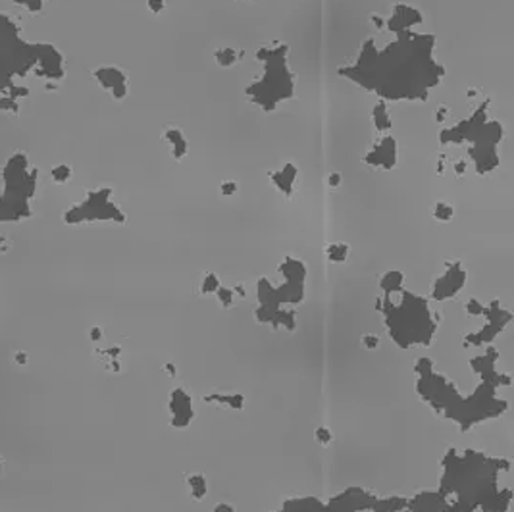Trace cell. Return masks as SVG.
I'll return each mask as SVG.
<instances>
[{
    "instance_id": "obj_1",
    "label": "cell",
    "mask_w": 514,
    "mask_h": 512,
    "mask_svg": "<svg viewBox=\"0 0 514 512\" xmlns=\"http://www.w3.org/2000/svg\"><path fill=\"white\" fill-rule=\"evenodd\" d=\"M433 48L431 35L414 31L399 33L381 50L368 41L357 64L343 67L341 73L387 100H425L445 75L443 66L433 60Z\"/></svg>"
},
{
    "instance_id": "obj_2",
    "label": "cell",
    "mask_w": 514,
    "mask_h": 512,
    "mask_svg": "<svg viewBox=\"0 0 514 512\" xmlns=\"http://www.w3.org/2000/svg\"><path fill=\"white\" fill-rule=\"evenodd\" d=\"M287 46L277 43L262 46L256 58L264 64V73L246 87L250 102L264 110H275L279 102L289 100L295 92V77L287 66Z\"/></svg>"
},
{
    "instance_id": "obj_3",
    "label": "cell",
    "mask_w": 514,
    "mask_h": 512,
    "mask_svg": "<svg viewBox=\"0 0 514 512\" xmlns=\"http://www.w3.org/2000/svg\"><path fill=\"white\" fill-rule=\"evenodd\" d=\"M422 23H424V16L420 14V10H416L410 4H395L393 14L385 20V27L395 35H399L406 31H414Z\"/></svg>"
},
{
    "instance_id": "obj_4",
    "label": "cell",
    "mask_w": 514,
    "mask_h": 512,
    "mask_svg": "<svg viewBox=\"0 0 514 512\" xmlns=\"http://www.w3.org/2000/svg\"><path fill=\"white\" fill-rule=\"evenodd\" d=\"M397 141L391 135H383L381 139L376 141V145L370 149V152L366 154L364 162L370 164L372 168H383V170H391L397 164Z\"/></svg>"
},
{
    "instance_id": "obj_5",
    "label": "cell",
    "mask_w": 514,
    "mask_h": 512,
    "mask_svg": "<svg viewBox=\"0 0 514 512\" xmlns=\"http://www.w3.org/2000/svg\"><path fill=\"white\" fill-rule=\"evenodd\" d=\"M94 77L100 81V85L104 89L112 92L114 98H123L127 94V77L121 69L112 66L100 67V69L94 71Z\"/></svg>"
},
{
    "instance_id": "obj_6",
    "label": "cell",
    "mask_w": 514,
    "mask_h": 512,
    "mask_svg": "<svg viewBox=\"0 0 514 512\" xmlns=\"http://www.w3.org/2000/svg\"><path fill=\"white\" fill-rule=\"evenodd\" d=\"M297 176H299V172H297V168H295L293 164H285V166L279 168L277 172H272V174H270L273 185H275L285 197H291V195H293L295 183H297Z\"/></svg>"
},
{
    "instance_id": "obj_7",
    "label": "cell",
    "mask_w": 514,
    "mask_h": 512,
    "mask_svg": "<svg viewBox=\"0 0 514 512\" xmlns=\"http://www.w3.org/2000/svg\"><path fill=\"white\" fill-rule=\"evenodd\" d=\"M164 141L170 145V152H172V156L176 160H183L187 156L189 145H187V139H185V135H183V131L179 127H176V125L166 127L164 129Z\"/></svg>"
},
{
    "instance_id": "obj_8",
    "label": "cell",
    "mask_w": 514,
    "mask_h": 512,
    "mask_svg": "<svg viewBox=\"0 0 514 512\" xmlns=\"http://www.w3.org/2000/svg\"><path fill=\"white\" fill-rule=\"evenodd\" d=\"M462 281H464V271L460 270L458 264H454V266L447 271V275H445L441 281H437L435 293L439 295V299H445L447 295H451V291L454 293V291L458 289V287L462 285Z\"/></svg>"
},
{
    "instance_id": "obj_9",
    "label": "cell",
    "mask_w": 514,
    "mask_h": 512,
    "mask_svg": "<svg viewBox=\"0 0 514 512\" xmlns=\"http://www.w3.org/2000/svg\"><path fill=\"white\" fill-rule=\"evenodd\" d=\"M372 116H374V125H376V129H378L380 133H385V131L391 129V116H389V110H387L385 102H380V104L374 108Z\"/></svg>"
},
{
    "instance_id": "obj_10",
    "label": "cell",
    "mask_w": 514,
    "mask_h": 512,
    "mask_svg": "<svg viewBox=\"0 0 514 512\" xmlns=\"http://www.w3.org/2000/svg\"><path fill=\"white\" fill-rule=\"evenodd\" d=\"M239 62V52L231 46H222L216 50V64L222 67H231Z\"/></svg>"
},
{
    "instance_id": "obj_11",
    "label": "cell",
    "mask_w": 514,
    "mask_h": 512,
    "mask_svg": "<svg viewBox=\"0 0 514 512\" xmlns=\"http://www.w3.org/2000/svg\"><path fill=\"white\" fill-rule=\"evenodd\" d=\"M433 216H435V220H439V222H449V220H453V216H454V208H453V204H449V202L439 201L435 204V208H433Z\"/></svg>"
},
{
    "instance_id": "obj_12",
    "label": "cell",
    "mask_w": 514,
    "mask_h": 512,
    "mask_svg": "<svg viewBox=\"0 0 514 512\" xmlns=\"http://www.w3.org/2000/svg\"><path fill=\"white\" fill-rule=\"evenodd\" d=\"M347 252H349V246L339 243V245H332L328 248V256L333 260V262H343L347 258Z\"/></svg>"
},
{
    "instance_id": "obj_13",
    "label": "cell",
    "mask_w": 514,
    "mask_h": 512,
    "mask_svg": "<svg viewBox=\"0 0 514 512\" xmlns=\"http://www.w3.org/2000/svg\"><path fill=\"white\" fill-rule=\"evenodd\" d=\"M189 485H191V491H193V497L195 499H202V495L206 493V483L201 476H195L189 480Z\"/></svg>"
},
{
    "instance_id": "obj_14",
    "label": "cell",
    "mask_w": 514,
    "mask_h": 512,
    "mask_svg": "<svg viewBox=\"0 0 514 512\" xmlns=\"http://www.w3.org/2000/svg\"><path fill=\"white\" fill-rule=\"evenodd\" d=\"M316 439L322 443V445H330L332 443V431L328 427H318L316 429Z\"/></svg>"
},
{
    "instance_id": "obj_15",
    "label": "cell",
    "mask_w": 514,
    "mask_h": 512,
    "mask_svg": "<svg viewBox=\"0 0 514 512\" xmlns=\"http://www.w3.org/2000/svg\"><path fill=\"white\" fill-rule=\"evenodd\" d=\"M147 6L152 14H162L164 8H166V2L164 0H147Z\"/></svg>"
},
{
    "instance_id": "obj_16",
    "label": "cell",
    "mask_w": 514,
    "mask_h": 512,
    "mask_svg": "<svg viewBox=\"0 0 514 512\" xmlns=\"http://www.w3.org/2000/svg\"><path fill=\"white\" fill-rule=\"evenodd\" d=\"M237 193V183L235 181H225L222 183V195L224 197H231V195H235Z\"/></svg>"
},
{
    "instance_id": "obj_17",
    "label": "cell",
    "mask_w": 514,
    "mask_h": 512,
    "mask_svg": "<svg viewBox=\"0 0 514 512\" xmlns=\"http://www.w3.org/2000/svg\"><path fill=\"white\" fill-rule=\"evenodd\" d=\"M466 168H468V162H466V160H458V162H454V164H453V172H454L458 178H460V176H464Z\"/></svg>"
},
{
    "instance_id": "obj_18",
    "label": "cell",
    "mask_w": 514,
    "mask_h": 512,
    "mask_svg": "<svg viewBox=\"0 0 514 512\" xmlns=\"http://www.w3.org/2000/svg\"><path fill=\"white\" fill-rule=\"evenodd\" d=\"M218 281H216V277L210 273V275H206V279H204V291H218Z\"/></svg>"
},
{
    "instance_id": "obj_19",
    "label": "cell",
    "mask_w": 514,
    "mask_h": 512,
    "mask_svg": "<svg viewBox=\"0 0 514 512\" xmlns=\"http://www.w3.org/2000/svg\"><path fill=\"white\" fill-rule=\"evenodd\" d=\"M378 343H380V339H378L376 335H364V345H366L368 349H376Z\"/></svg>"
},
{
    "instance_id": "obj_20",
    "label": "cell",
    "mask_w": 514,
    "mask_h": 512,
    "mask_svg": "<svg viewBox=\"0 0 514 512\" xmlns=\"http://www.w3.org/2000/svg\"><path fill=\"white\" fill-rule=\"evenodd\" d=\"M54 176H58V178H56L58 181H64V179L69 178V168H67V166H62V172H60V168H56V170H54Z\"/></svg>"
},
{
    "instance_id": "obj_21",
    "label": "cell",
    "mask_w": 514,
    "mask_h": 512,
    "mask_svg": "<svg viewBox=\"0 0 514 512\" xmlns=\"http://www.w3.org/2000/svg\"><path fill=\"white\" fill-rule=\"evenodd\" d=\"M466 308H468L472 314H480V312H484V306H480V304H478V301H474V299H472L468 304H466Z\"/></svg>"
},
{
    "instance_id": "obj_22",
    "label": "cell",
    "mask_w": 514,
    "mask_h": 512,
    "mask_svg": "<svg viewBox=\"0 0 514 512\" xmlns=\"http://www.w3.org/2000/svg\"><path fill=\"white\" fill-rule=\"evenodd\" d=\"M328 181H330L332 187H339V183H341V176H339V174H332V176L328 178Z\"/></svg>"
},
{
    "instance_id": "obj_23",
    "label": "cell",
    "mask_w": 514,
    "mask_h": 512,
    "mask_svg": "<svg viewBox=\"0 0 514 512\" xmlns=\"http://www.w3.org/2000/svg\"><path fill=\"white\" fill-rule=\"evenodd\" d=\"M445 116H447V108H445V106H441L439 110L435 112V120H437V121H443Z\"/></svg>"
},
{
    "instance_id": "obj_24",
    "label": "cell",
    "mask_w": 514,
    "mask_h": 512,
    "mask_svg": "<svg viewBox=\"0 0 514 512\" xmlns=\"http://www.w3.org/2000/svg\"><path fill=\"white\" fill-rule=\"evenodd\" d=\"M214 512H233V509H231L229 505H218V507L214 509Z\"/></svg>"
}]
</instances>
